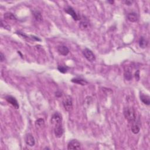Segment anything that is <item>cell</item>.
<instances>
[{
  "label": "cell",
  "instance_id": "6",
  "mask_svg": "<svg viewBox=\"0 0 150 150\" xmlns=\"http://www.w3.org/2000/svg\"><path fill=\"white\" fill-rule=\"evenodd\" d=\"M63 133H64V130H63L62 123L55 126V128H54V133H55L56 137L60 138L63 135Z\"/></svg>",
  "mask_w": 150,
  "mask_h": 150
},
{
  "label": "cell",
  "instance_id": "15",
  "mask_svg": "<svg viewBox=\"0 0 150 150\" xmlns=\"http://www.w3.org/2000/svg\"><path fill=\"white\" fill-rule=\"evenodd\" d=\"M33 15H34L35 20L37 21H38V22H41V21H42V20H43L42 14L39 11L37 10L34 11V12H33Z\"/></svg>",
  "mask_w": 150,
  "mask_h": 150
},
{
  "label": "cell",
  "instance_id": "19",
  "mask_svg": "<svg viewBox=\"0 0 150 150\" xmlns=\"http://www.w3.org/2000/svg\"><path fill=\"white\" fill-rule=\"evenodd\" d=\"M89 26V23L86 21H82L79 23V28L81 29L84 30L88 28Z\"/></svg>",
  "mask_w": 150,
  "mask_h": 150
},
{
  "label": "cell",
  "instance_id": "17",
  "mask_svg": "<svg viewBox=\"0 0 150 150\" xmlns=\"http://www.w3.org/2000/svg\"><path fill=\"white\" fill-rule=\"evenodd\" d=\"M4 18L9 20H16V16L11 12H6L4 14Z\"/></svg>",
  "mask_w": 150,
  "mask_h": 150
},
{
  "label": "cell",
  "instance_id": "26",
  "mask_svg": "<svg viewBox=\"0 0 150 150\" xmlns=\"http://www.w3.org/2000/svg\"><path fill=\"white\" fill-rule=\"evenodd\" d=\"M107 2H108V3H110V4H113L114 3V1H108Z\"/></svg>",
  "mask_w": 150,
  "mask_h": 150
},
{
  "label": "cell",
  "instance_id": "11",
  "mask_svg": "<svg viewBox=\"0 0 150 150\" xmlns=\"http://www.w3.org/2000/svg\"><path fill=\"white\" fill-rule=\"evenodd\" d=\"M127 17L128 20L130 21L131 22H135L136 21H138V16L137 13L135 12H130L127 14Z\"/></svg>",
  "mask_w": 150,
  "mask_h": 150
},
{
  "label": "cell",
  "instance_id": "9",
  "mask_svg": "<svg viewBox=\"0 0 150 150\" xmlns=\"http://www.w3.org/2000/svg\"><path fill=\"white\" fill-rule=\"evenodd\" d=\"M6 100L9 103V104H11L13 107H14L16 109H18L19 107H20V105H19L18 103L17 102V100H16V98L15 97H12L11 96H6Z\"/></svg>",
  "mask_w": 150,
  "mask_h": 150
},
{
  "label": "cell",
  "instance_id": "1",
  "mask_svg": "<svg viewBox=\"0 0 150 150\" xmlns=\"http://www.w3.org/2000/svg\"><path fill=\"white\" fill-rule=\"evenodd\" d=\"M124 115L129 123H133L135 122L136 115L134 109L133 107H127L124 109Z\"/></svg>",
  "mask_w": 150,
  "mask_h": 150
},
{
  "label": "cell",
  "instance_id": "7",
  "mask_svg": "<svg viewBox=\"0 0 150 150\" xmlns=\"http://www.w3.org/2000/svg\"><path fill=\"white\" fill-rule=\"evenodd\" d=\"M65 12L67 14H69V15H71L74 21H78L79 20V18L77 14H76V12L74 10V9L71 7H67L65 8Z\"/></svg>",
  "mask_w": 150,
  "mask_h": 150
},
{
  "label": "cell",
  "instance_id": "20",
  "mask_svg": "<svg viewBox=\"0 0 150 150\" xmlns=\"http://www.w3.org/2000/svg\"><path fill=\"white\" fill-rule=\"evenodd\" d=\"M45 124V121L43 118H39L35 121V126L37 127L41 128Z\"/></svg>",
  "mask_w": 150,
  "mask_h": 150
},
{
  "label": "cell",
  "instance_id": "23",
  "mask_svg": "<svg viewBox=\"0 0 150 150\" xmlns=\"http://www.w3.org/2000/svg\"><path fill=\"white\" fill-rule=\"evenodd\" d=\"M124 3H125L127 5H131L133 3V1H130V0H127V1H124Z\"/></svg>",
  "mask_w": 150,
  "mask_h": 150
},
{
  "label": "cell",
  "instance_id": "25",
  "mask_svg": "<svg viewBox=\"0 0 150 150\" xmlns=\"http://www.w3.org/2000/svg\"><path fill=\"white\" fill-rule=\"evenodd\" d=\"M55 94H56V97H61V96H62V93L61 92H60V91H57V92H56L55 93Z\"/></svg>",
  "mask_w": 150,
  "mask_h": 150
},
{
  "label": "cell",
  "instance_id": "14",
  "mask_svg": "<svg viewBox=\"0 0 150 150\" xmlns=\"http://www.w3.org/2000/svg\"><path fill=\"white\" fill-rule=\"evenodd\" d=\"M140 100L141 102L145 105H149L150 104V97L149 96L141 95H140Z\"/></svg>",
  "mask_w": 150,
  "mask_h": 150
},
{
  "label": "cell",
  "instance_id": "13",
  "mask_svg": "<svg viewBox=\"0 0 150 150\" xmlns=\"http://www.w3.org/2000/svg\"><path fill=\"white\" fill-rule=\"evenodd\" d=\"M131 131L133 134H137L140 131V127L138 125L137 123H136V122L132 123V126H131Z\"/></svg>",
  "mask_w": 150,
  "mask_h": 150
},
{
  "label": "cell",
  "instance_id": "5",
  "mask_svg": "<svg viewBox=\"0 0 150 150\" xmlns=\"http://www.w3.org/2000/svg\"><path fill=\"white\" fill-rule=\"evenodd\" d=\"M80 143L77 140H72L67 144V149H79Z\"/></svg>",
  "mask_w": 150,
  "mask_h": 150
},
{
  "label": "cell",
  "instance_id": "3",
  "mask_svg": "<svg viewBox=\"0 0 150 150\" xmlns=\"http://www.w3.org/2000/svg\"><path fill=\"white\" fill-rule=\"evenodd\" d=\"M83 54L84 57L88 61L90 62H94L96 60V56L95 54L93 53V52L88 48L84 49L83 51Z\"/></svg>",
  "mask_w": 150,
  "mask_h": 150
},
{
  "label": "cell",
  "instance_id": "16",
  "mask_svg": "<svg viewBox=\"0 0 150 150\" xmlns=\"http://www.w3.org/2000/svg\"><path fill=\"white\" fill-rule=\"evenodd\" d=\"M148 45V41L144 37L141 36L139 40V46L140 48H145Z\"/></svg>",
  "mask_w": 150,
  "mask_h": 150
},
{
  "label": "cell",
  "instance_id": "10",
  "mask_svg": "<svg viewBox=\"0 0 150 150\" xmlns=\"http://www.w3.org/2000/svg\"><path fill=\"white\" fill-rule=\"evenodd\" d=\"M57 51L60 55L63 56H66L69 53V49L67 48V47L65 45H60L58 46Z\"/></svg>",
  "mask_w": 150,
  "mask_h": 150
},
{
  "label": "cell",
  "instance_id": "8",
  "mask_svg": "<svg viewBox=\"0 0 150 150\" xmlns=\"http://www.w3.org/2000/svg\"><path fill=\"white\" fill-rule=\"evenodd\" d=\"M25 141L26 144L30 147L34 146L35 144V141L34 139V137H33V135L29 133L26 134L25 137Z\"/></svg>",
  "mask_w": 150,
  "mask_h": 150
},
{
  "label": "cell",
  "instance_id": "24",
  "mask_svg": "<svg viewBox=\"0 0 150 150\" xmlns=\"http://www.w3.org/2000/svg\"><path fill=\"white\" fill-rule=\"evenodd\" d=\"M4 60H5V56L4 55V54L1 52V53H0V60H1V62H4Z\"/></svg>",
  "mask_w": 150,
  "mask_h": 150
},
{
  "label": "cell",
  "instance_id": "2",
  "mask_svg": "<svg viewBox=\"0 0 150 150\" xmlns=\"http://www.w3.org/2000/svg\"><path fill=\"white\" fill-rule=\"evenodd\" d=\"M62 103L66 111H69L72 109L73 101L72 97L70 96H66L63 98Z\"/></svg>",
  "mask_w": 150,
  "mask_h": 150
},
{
  "label": "cell",
  "instance_id": "4",
  "mask_svg": "<svg viewBox=\"0 0 150 150\" xmlns=\"http://www.w3.org/2000/svg\"><path fill=\"white\" fill-rule=\"evenodd\" d=\"M62 116H61V114L58 112L55 113L51 117V123L54 126L57 125V124H61L62 123Z\"/></svg>",
  "mask_w": 150,
  "mask_h": 150
},
{
  "label": "cell",
  "instance_id": "21",
  "mask_svg": "<svg viewBox=\"0 0 150 150\" xmlns=\"http://www.w3.org/2000/svg\"><path fill=\"white\" fill-rule=\"evenodd\" d=\"M69 67L67 66H59L58 67V69L60 72L62 73H65L67 71V69Z\"/></svg>",
  "mask_w": 150,
  "mask_h": 150
},
{
  "label": "cell",
  "instance_id": "12",
  "mask_svg": "<svg viewBox=\"0 0 150 150\" xmlns=\"http://www.w3.org/2000/svg\"><path fill=\"white\" fill-rule=\"evenodd\" d=\"M71 82L74 83H77L80 85L84 86L86 85L88 83V82H87L86 80H84L82 78H80V77H76V78H73L71 80Z\"/></svg>",
  "mask_w": 150,
  "mask_h": 150
},
{
  "label": "cell",
  "instance_id": "22",
  "mask_svg": "<svg viewBox=\"0 0 150 150\" xmlns=\"http://www.w3.org/2000/svg\"><path fill=\"white\" fill-rule=\"evenodd\" d=\"M135 77L136 80H137V81L139 80H140V70H138L137 71L135 72Z\"/></svg>",
  "mask_w": 150,
  "mask_h": 150
},
{
  "label": "cell",
  "instance_id": "18",
  "mask_svg": "<svg viewBox=\"0 0 150 150\" xmlns=\"http://www.w3.org/2000/svg\"><path fill=\"white\" fill-rule=\"evenodd\" d=\"M124 78H125L127 80H131L132 79V73L130 72V70H126L124 71Z\"/></svg>",
  "mask_w": 150,
  "mask_h": 150
}]
</instances>
